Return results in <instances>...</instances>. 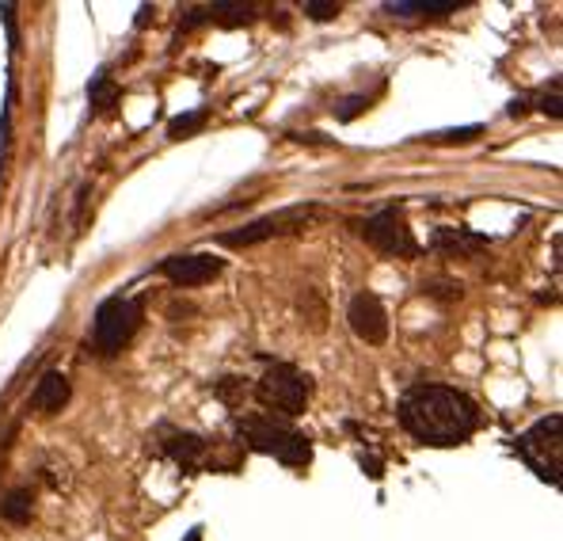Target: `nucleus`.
<instances>
[{"instance_id": "obj_1", "label": "nucleus", "mask_w": 563, "mask_h": 541, "mask_svg": "<svg viewBox=\"0 0 563 541\" xmlns=\"http://www.w3.org/2000/svg\"><path fill=\"white\" fill-rule=\"evenodd\" d=\"M397 416L400 427L423 447H461L480 427V408L472 396L449 385H415L404 393Z\"/></svg>"}, {"instance_id": "obj_2", "label": "nucleus", "mask_w": 563, "mask_h": 541, "mask_svg": "<svg viewBox=\"0 0 563 541\" xmlns=\"http://www.w3.org/2000/svg\"><path fill=\"white\" fill-rule=\"evenodd\" d=\"M240 439L248 442L255 453H271L282 465H309L312 447L301 431L286 424H275L271 416H244L240 419Z\"/></svg>"}, {"instance_id": "obj_3", "label": "nucleus", "mask_w": 563, "mask_h": 541, "mask_svg": "<svg viewBox=\"0 0 563 541\" xmlns=\"http://www.w3.org/2000/svg\"><path fill=\"white\" fill-rule=\"evenodd\" d=\"M141 329V301L134 298H107L95 309L92 321V347L95 355H118Z\"/></svg>"}, {"instance_id": "obj_4", "label": "nucleus", "mask_w": 563, "mask_h": 541, "mask_svg": "<svg viewBox=\"0 0 563 541\" xmlns=\"http://www.w3.org/2000/svg\"><path fill=\"white\" fill-rule=\"evenodd\" d=\"M255 396H260L263 408L282 412V416H301L305 404H309V396H312V381H309V373H301L297 366L275 362L260 378Z\"/></svg>"}, {"instance_id": "obj_5", "label": "nucleus", "mask_w": 563, "mask_h": 541, "mask_svg": "<svg viewBox=\"0 0 563 541\" xmlns=\"http://www.w3.org/2000/svg\"><path fill=\"white\" fill-rule=\"evenodd\" d=\"M518 453L541 481L560 484V458H563V416H544L518 439Z\"/></svg>"}, {"instance_id": "obj_6", "label": "nucleus", "mask_w": 563, "mask_h": 541, "mask_svg": "<svg viewBox=\"0 0 563 541\" xmlns=\"http://www.w3.org/2000/svg\"><path fill=\"white\" fill-rule=\"evenodd\" d=\"M312 218H317V206L312 203L286 206V210L267 214V218H260V221H248V226L232 229V233H221L217 244H225V249H252V244H263V241H271V237L297 233V229H305Z\"/></svg>"}, {"instance_id": "obj_7", "label": "nucleus", "mask_w": 563, "mask_h": 541, "mask_svg": "<svg viewBox=\"0 0 563 541\" xmlns=\"http://www.w3.org/2000/svg\"><path fill=\"white\" fill-rule=\"evenodd\" d=\"M361 237H366V244H374L377 252H384V256H400V260H412L420 256V244H415L412 237V226H407V218L400 210H377L374 218L361 221Z\"/></svg>"}, {"instance_id": "obj_8", "label": "nucleus", "mask_w": 563, "mask_h": 541, "mask_svg": "<svg viewBox=\"0 0 563 541\" xmlns=\"http://www.w3.org/2000/svg\"><path fill=\"white\" fill-rule=\"evenodd\" d=\"M347 321H351V332L361 339V344H374L381 347L389 339V313H384L381 298L377 293H354L351 298V309H347Z\"/></svg>"}, {"instance_id": "obj_9", "label": "nucleus", "mask_w": 563, "mask_h": 541, "mask_svg": "<svg viewBox=\"0 0 563 541\" xmlns=\"http://www.w3.org/2000/svg\"><path fill=\"white\" fill-rule=\"evenodd\" d=\"M160 270H164L175 286H203L221 275L225 260L210 256V252H187V256H168L164 264H160Z\"/></svg>"}, {"instance_id": "obj_10", "label": "nucleus", "mask_w": 563, "mask_h": 541, "mask_svg": "<svg viewBox=\"0 0 563 541\" xmlns=\"http://www.w3.org/2000/svg\"><path fill=\"white\" fill-rule=\"evenodd\" d=\"M72 389H69V378L58 370H50L43 381H38V389L31 393V408L43 412V416H54V412H61L69 404Z\"/></svg>"}, {"instance_id": "obj_11", "label": "nucleus", "mask_w": 563, "mask_h": 541, "mask_svg": "<svg viewBox=\"0 0 563 541\" xmlns=\"http://www.w3.org/2000/svg\"><path fill=\"white\" fill-rule=\"evenodd\" d=\"M430 249L446 252V256H457V260H469V256H476V252H484L487 241L476 233H469V229H438V233L430 237Z\"/></svg>"}, {"instance_id": "obj_12", "label": "nucleus", "mask_w": 563, "mask_h": 541, "mask_svg": "<svg viewBox=\"0 0 563 541\" xmlns=\"http://www.w3.org/2000/svg\"><path fill=\"white\" fill-rule=\"evenodd\" d=\"M164 453L175 461V465L198 469V465H203V458H206V442L198 439V435H191V431H172L164 439Z\"/></svg>"}, {"instance_id": "obj_13", "label": "nucleus", "mask_w": 563, "mask_h": 541, "mask_svg": "<svg viewBox=\"0 0 563 541\" xmlns=\"http://www.w3.org/2000/svg\"><path fill=\"white\" fill-rule=\"evenodd\" d=\"M31 488H15V492H8L4 499H0V519H8V522H15V527H23V522L31 519Z\"/></svg>"}, {"instance_id": "obj_14", "label": "nucleus", "mask_w": 563, "mask_h": 541, "mask_svg": "<svg viewBox=\"0 0 563 541\" xmlns=\"http://www.w3.org/2000/svg\"><path fill=\"white\" fill-rule=\"evenodd\" d=\"M88 100H92L95 111H111V107H115V100H118V84L111 81V77L100 73L92 84H88Z\"/></svg>"}, {"instance_id": "obj_15", "label": "nucleus", "mask_w": 563, "mask_h": 541, "mask_svg": "<svg viewBox=\"0 0 563 541\" xmlns=\"http://www.w3.org/2000/svg\"><path fill=\"white\" fill-rule=\"evenodd\" d=\"M206 126V111H195V115H180L172 118V126H168V138L172 141H183L191 138V134H198Z\"/></svg>"}, {"instance_id": "obj_16", "label": "nucleus", "mask_w": 563, "mask_h": 541, "mask_svg": "<svg viewBox=\"0 0 563 541\" xmlns=\"http://www.w3.org/2000/svg\"><path fill=\"white\" fill-rule=\"evenodd\" d=\"M206 20H217V23H248V20H252V8H248V4H210V8H206Z\"/></svg>"}, {"instance_id": "obj_17", "label": "nucleus", "mask_w": 563, "mask_h": 541, "mask_svg": "<svg viewBox=\"0 0 563 541\" xmlns=\"http://www.w3.org/2000/svg\"><path fill=\"white\" fill-rule=\"evenodd\" d=\"M392 15H438V12H457V0H441V4H389Z\"/></svg>"}, {"instance_id": "obj_18", "label": "nucleus", "mask_w": 563, "mask_h": 541, "mask_svg": "<svg viewBox=\"0 0 563 541\" xmlns=\"http://www.w3.org/2000/svg\"><path fill=\"white\" fill-rule=\"evenodd\" d=\"M484 134V126H464V130H446V134H430L434 146H453V141H472Z\"/></svg>"}, {"instance_id": "obj_19", "label": "nucleus", "mask_w": 563, "mask_h": 541, "mask_svg": "<svg viewBox=\"0 0 563 541\" xmlns=\"http://www.w3.org/2000/svg\"><path fill=\"white\" fill-rule=\"evenodd\" d=\"M305 12H309L317 23H328V20H335V15H340V4H332V0H309V4H305Z\"/></svg>"}, {"instance_id": "obj_20", "label": "nucleus", "mask_w": 563, "mask_h": 541, "mask_svg": "<svg viewBox=\"0 0 563 541\" xmlns=\"http://www.w3.org/2000/svg\"><path fill=\"white\" fill-rule=\"evenodd\" d=\"M369 107V100L366 95H354V100H347V103H340V111H335V115L343 118V123H351L354 115H361V111Z\"/></svg>"}, {"instance_id": "obj_21", "label": "nucleus", "mask_w": 563, "mask_h": 541, "mask_svg": "<svg viewBox=\"0 0 563 541\" xmlns=\"http://www.w3.org/2000/svg\"><path fill=\"white\" fill-rule=\"evenodd\" d=\"M541 111H544V115H552V118H560V95H556V92L544 95V100H541Z\"/></svg>"}, {"instance_id": "obj_22", "label": "nucleus", "mask_w": 563, "mask_h": 541, "mask_svg": "<svg viewBox=\"0 0 563 541\" xmlns=\"http://www.w3.org/2000/svg\"><path fill=\"white\" fill-rule=\"evenodd\" d=\"M361 469H369V476H374V481H381V461H377V458H361Z\"/></svg>"}]
</instances>
